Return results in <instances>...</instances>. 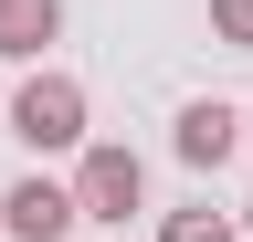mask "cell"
I'll return each instance as SVG.
<instances>
[{
  "mask_svg": "<svg viewBox=\"0 0 253 242\" xmlns=\"http://www.w3.org/2000/svg\"><path fill=\"white\" fill-rule=\"evenodd\" d=\"M211 32L232 42V53H253V0H211Z\"/></svg>",
  "mask_w": 253,
  "mask_h": 242,
  "instance_id": "7",
  "label": "cell"
},
{
  "mask_svg": "<svg viewBox=\"0 0 253 242\" xmlns=\"http://www.w3.org/2000/svg\"><path fill=\"white\" fill-rule=\"evenodd\" d=\"M53 32H63V0H0V53L11 64H32Z\"/></svg>",
  "mask_w": 253,
  "mask_h": 242,
  "instance_id": "5",
  "label": "cell"
},
{
  "mask_svg": "<svg viewBox=\"0 0 253 242\" xmlns=\"http://www.w3.org/2000/svg\"><path fill=\"white\" fill-rule=\"evenodd\" d=\"M137 200H148L137 147H84V169H74V210H84V221H126Z\"/></svg>",
  "mask_w": 253,
  "mask_h": 242,
  "instance_id": "2",
  "label": "cell"
},
{
  "mask_svg": "<svg viewBox=\"0 0 253 242\" xmlns=\"http://www.w3.org/2000/svg\"><path fill=\"white\" fill-rule=\"evenodd\" d=\"M243 221H253V210H243Z\"/></svg>",
  "mask_w": 253,
  "mask_h": 242,
  "instance_id": "9",
  "label": "cell"
},
{
  "mask_svg": "<svg viewBox=\"0 0 253 242\" xmlns=\"http://www.w3.org/2000/svg\"><path fill=\"white\" fill-rule=\"evenodd\" d=\"M84 210H74V190H53V179H21L11 200H0V232H21V242H63Z\"/></svg>",
  "mask_w": 253,
  "mask_h": 242,
  "instance_id": "3",
  "label": "cell"
},
{
  "mask_svg": "<svg viewBox=\"0 0 253 242\" xmlns=\"http://www.w3.org/2000/svg\"><path fill=\"white\" fill-rule=\"evenodd\" d=\"M243 137H253V116H243Z\"/></svg>",
  "mask_w": 253,
  "mask_h": 242,
  "instance_id": "8",
  "label": "cell"
},
{
  "mask_svg": "<svg viewBox=\"0 0 253 242\" xmlns=\"http://www.w3.org/2000/svg\"><path fill=\"white\" fill-rule=\"evenodd\" d=\"M232 147H243V116H232V105H211V95L179 105V158H190V169H221Z\"/></svg>",
  "mask_w": 253,
  "mask_h": 242,
  "instance_id": "4",
  "label": "cell"
},
{
  "mask_svg": "<svg viewBox=\"0 0 253 242\" xmlns=\"http://www.w3.org/2000/svg\"><path fill=\"white\" fill-rule=\"evenodd\" d=\"M11 137L21 147H84V84L74 74H32L11 95Z\"/></svg>",
  "mask_w": 253,
  "mask_h": 242,
  "instance_id": "1",
  "label": "cell"
},
{
  "mask_svg": "<svg viewBox=\"0 0 253 242\" xmlns=\"http://www.w3.org/2000/svg\"><path fill=\"white\" fill-rule=\"evenodd\" d=\"M158 242H232V221H221V210H169Z\"/></svg>",
  "mask_w": 253,
  "mask_h": 242,
  "instance_id": "6",
  "label": "cell"
}]
</instances>
